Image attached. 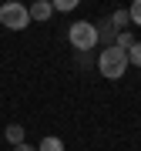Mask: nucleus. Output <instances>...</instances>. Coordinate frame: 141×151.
<instances>
[{
  "label": "nucleus",
  "mask_w": 141,
  "mask_h": 151,
  "mask_svg": "<svg viewBox=\"0 0 141 151\" xmlns=\"http://www.w3.org/2000/svg\"><path fill=\"white\" fill-rule=\"evenodd\" d=\"M135 44H138V40H135V34H131V30H121L118 37H114V47H121L124 54H128L131 47H135Z\"/></svg>",
  "instance_id": "obj_7"
},
{
  "label": "nucleus",
  "mask_w": 141,
  "mask_h": 151,
  "mask_svg": "<svg viewBox=\"0 0 141 151\" xmlns=\"http://www.w3.org/2000/svg\"><path fill=\"white\" fill-rule=\"evenodd\" d=\"M4 138L10 141L14 148H17V145H24V128H20V124H7V131H4Z\"/></svg>",
  "instance_id": "obj_8"
},
{
  "label": "nucleus",
  "mask_w": 141,
  "mask_h": 151,
  "mask_svg": "<svg viewBox=\"0 0 141 151\" xmlns=\"http://www.w3.org/2000/svg\"><path fill=\"white\" fill-rule=\"evenodd\" d=\"M74 7H77V0H57V4H54V10H60V14H70Z\"/></svg>",
  "instance_id": "obj_12"
},
{
  "label": "nucleus",
  "mask_w": 141,
  "mask_h": 151,
  "mask_svg": "<svg viewBox=\"0 0 141 151\" xmlns=\"http://www.w3.org/2000/svg\"><path fill=\"white\" fill-rule=\"evenodd\" d=\"M30 10V20H47L50 14H54V4H47V0H37L34 7H27Z\"/></svg>",
  "instance_id": "obj_4"
},
{
  "label": "nucleus",
  "mask_w": 141,
  "mask_h": 151,
  "mask_svg": "<svg viewBox=\"0 0 141 151\" xmlns=\"http://www.w3.org/2000/svg\"><path fill=\"white\" fill-rule=\"evenodd\" d=\"M37 151H64V141H60L57 134H47V138H40Z\"/></svg>",
  "instance_id": "obj_6"
},
{
  "label": "nucleus",
  "mask_w": 141,
  "mask_h": 151,
  "mask_svg": "<svg viewBox=\"0 0 141 151\" xmlns=\"http://www.w3.org/2000/svg\"><path fill=\"white\" fill-rule=\"evenodd\" d=\"M128 14H131V24H138V27H141V0H135V4L128 7Z\"/></svg>",
  "instance_id": "obj_11"
},
{
  "label": "nucleus",
  "mask_w": 141,
  "mask_h": 151,
  "mask_svg": "<svg viewBox=\"0 0 141 151\" xmlns=\"http://www.w3.org/2000/svg\"><path fill=\"white\" fill-rule=\"evenodd\" d=\"M67 40H70V47H74V50L87 54V50H94V47H98V27H94L91 20H77V24H70Z\"/></svg>",
  "instance_id": "obj_2"
},
{
  "label": "nucleus",
  "mask_w": 141,
  "mask_h": 151,
  "mask_svg": "<svg viewBox=\"0 0 141 151\" xmlns=\"http://www.w3.org/2000/svg\"><path fill=\"white\" fill-rule=\"evenodd\" d=\"M0 24L7 30H24V27H30V10L24 4H17V0L0 4Z\"/></svg>",
  "instance_id": "obj_3"
},
{
  "label": "nucleus",
  "mask_w": 141,
  "mask_h": 151,
  "mask_svg": "<svg viewBox=\"0 0 141 151\" xmlns=\"http://www.w3.org/2000/svg\"><path fill=\"white\" fill-rule=\"evenodd\" d=\"M14 151H37V148H34V145H27V141H24V145H17Z\"/></svg>",
  "instance_id": "obj_13"
},
{
  "label": "nucleus",
  "mask_w": 141,
  "mask_h": 151,
  "mask_svg": "<svg viewBox=\"0 0 141 151\" xmlns=\"http://www.w3.org/2000/svg\"><path fill=\"white\" fill-rule=\"evenodd\" d=\"M128 54L121 47H104L101 54H98V74L101 77H108V81H118V77H124V70H128Z\"/></svg>",
  "instance_id": "obj_1"
},
{
  "label": "nucleus",
  "mask_w": 141,
  "mask_h": 151,
  "mask_svg": "<svg viewBox=\"0 0 141 151\" xmlns=\"http://www.w3.org/2000/svg\"><path fill=\"white\" fill-rule=\"evenodd\" d=\"M111 24H114V30H118V34H121V30H128L131 14H128V10H114V14H111Z\"/></svg>",
  "instance_id": "obj_9"
},
{
  "label": "nucleus",
  "mask_w": 141,
  "mask_h": 151,
  "mask_svg": "<svg viewBox=\"0 0 141 151\" xmlns=\"http://www.w3.org/2000/svg\"><path fill=\"white\" fill-rule=\"evenodd\" d=\"M114 37H118V30H114V24H111V20L98 24V44L104 40V44H108V47H111V40H114Z\"/></svg>",
  "instance_id": "obj_5"
},
{
  "label": "nucleus",
  "mask_w": 141,
  "mask_h": 151,
  "mask_svg": "<svg viewBox=\"0 0 141 151\" xmlns=\"http://www.w3.org/2000/svg\"><path fill=\"white\" fill-rule=\"evenodd\" d=\"M128 64H131V67H141V40L128 50Z\"/></svg>",
  "instance_id": "obj_10"
}]
</instances>
